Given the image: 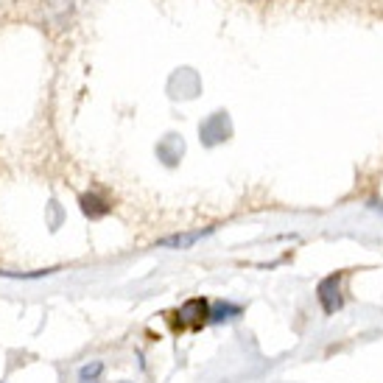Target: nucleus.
Instances as JSON below:
<instances>
[{
  "mask_svg": "<svg viewBox=\"0 0 383 383\" xmlns=\"http://www.w3.org/2000/svg\"><path fill=\"white\" fill-rule=\"evenodd\" d=\"M204 232H190V235H173V238H165L159 246H173V249H187V246H193L198 238H201Z\"/></svg>",
  "mask_w": 383,
  "mask_h": 383,
  "instance_id": "39448f33",
  "label": "nucleus"
},
{
  "mask_svg": "<svg viewBox=\"0 0 383 383\" xmlns=\"http://www.w3.org/2000/svg\"><path fill=\"white\" fill-rule=\"evenodd\" d=\"M243 313L240 305H232V302H215L210 305V324H221V321H232Z\"/></svg>",
  "mask_w": 383,
  "mask_h": 383,
  "instance_id": "7ed1b4c3",
  "label": "nucleus"
},
{
  "mask_svg": "<svg viewBox=\"0 0 383 383\" xmlns=\"http://www.w3.org/2000/svg\"><path fill=\"white\" fill-rule=\"evenodd\" d=\"M120 383H129V380H120Z\"/></svg>",
  "mask_w": 383,
  "mask_h": 383,
  "instance_id": "423d86ee",
  "label": "nucleus"
},
{
  "mask_svg": "<svg viewBox=\"0 0 383 383\" xmlns=\"http://www.w3.org/2000/svg\"><path fill=\"white\" fill-rule=\"evenodd\" d=\"M179 330H198L210 321V302L204 296H196V299H187L182 308H179Z\"/></svg>",
  "mask_w": 383,
  "mask_h": 383,
  "instance_id": "f257e3e1",
  "label": "nucleus"
},
{
  "mask_svg": "<svg viewBox=\"0 0 383 383\" xmlns=\"http://www.w3.org/2000/svg\"><path fill=\"white\" fill-rule=\"evenodd\" d=\"M101 372H103V363H101V361L84 363V366L78 369V383H101V380H98Z\"/></svg>",
  "mask_w": 383,
  "mask_h": 383,
  "instance_id": "20e7f679",
  "label": "nucleus"
},
{
  "mask_svg": "<svg viewBox=\"0 0 383 383\" xmlns=\"http://www.w3.org/2000/svg\"><path fill=\"white\" fill-rule=\"evenodd\" d=\"M341 280H344V274H330V277H324V280L319 282V288H316V296H319V302H321V308H324L327 316H333L335 310L344 308Z\"/></svg>",
  "mask_w": 383,
  "mask_h": 383,
  "instance_id": "f03ea898",
  "label": "nucleus"
}]
</instances>
